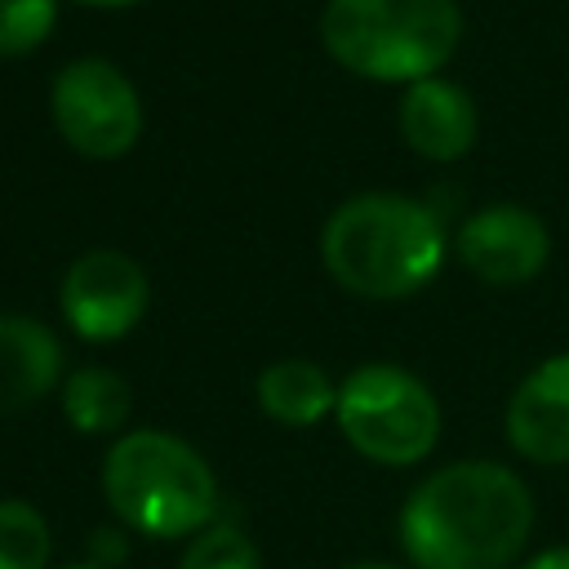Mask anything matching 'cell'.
Here are the masks:
<instances>
[{
    "label": "cell",
    "instance_id": "cell-1",
    "mask_svg": "<svg viewBox=\"0 0 569 569\" xmlns=\"http://www.w3.org/2000/svg\"><path fill=\"white\" fill-rule=\"evenodd\" d=\"M529 529L533 498L498 462H449L400 507V542L418 569H507Z\"/></svg>",
    "mask_w": 569,
    "mask_h": 569
},
{
    "label": "cell",
    "instance_id": "cell-2",
    "mask_svg": "<svg viewBox=\"0 0 569 569\" xmlns=\"http://www.w3.org/2000/svg\"><path fill=\"white\" fill-rule=\"evenodd\" d=\"M320 258L329 276L360 298H405L440 271L445 227L431 204L373 191L329 213Z\"/></svg>",
    "mask_w": 569,
    "mask_h": 569
},
{
    "label": "cell",
    "instance_id": "cell-3",
    "mask_svg": "<svg viewBox=\"0 0 569 569\" xmlns=\"http://www.w3.org/2000/svg\"><path fill=\"white\" fill-rule=\"evenodd\" d=\"M462 36L453 0H329L325 49L365 80L418 84L449 62Z\"/></svg>",
    "mask_w": 569,
    "mask_h": 569
},
{
    "label": "cell",
    "instance_id": "cell-4",
    "mask_svg": "<svg viewBox=\"0 0 569 569\" xmlns=\"http://www.w3.org/2000/svg\"><path fill=\"white\" fill-rule=\"evenodd\" d=\"M102 493L120 525L147 538H187L218 507L209 462L169 431H124L102 458Z\"/></svg>",
    "mask_w": 569,
    "mask_h": 569
},
{
    "label": "cell",
    "instance_id": "cell-5",
    "mask_svg": "<svg viewBox=\"0 0 569 569\" xmlns=\"http://www.w3.org/2000/svg\"><path fill=\"white\" fill-rule=\"evenodd\" d=\"M338 427L347 445L382 467H409L436 449L440 405L422 378L396 365H365L338 387Z\"/></svg>",
    "mask_w": 569,
    "mask_h": 569
},
{
    "label": "cell",
    "instance_id": "cell-6",
    "mask_svg": "<svg viewBox=\"0 0 569 569\" xmlns=\"http://www.w3.org/2000/svg\"><path fill=\"white\" fill-rule=\"evenodd\" d=\"M49 107H53L58 133L80 156H93V160L124 156L138 142V129H142L138 93L124 80V71L111 67L107 58L67 62L53 80Z\"/></svg>",
    "mask_w": 569,
    "mask_h": 569
},
{
    "label": "cell",
    "instance_id": "cell-7",
    "mask_svg": "<svg viewBox=\"0 0 569 569\" xmlns=\"http://www.w3.org/2000/svg\"><path fill=\"white\" fill-rule=\"evenodd\" d=\"M147 311V276L116 249L80 253L62 276V316L89 342L124 338Z\"/></svg>",
    "mask_w": 569,
    "mask_h": 569
},
{
    "label": "cell",
    "instance_id": "cell-8",
    "mask_svg": "<svg viewBox=\"0 0 569 569\" xmlns=\"http://www.w3.org/2000/svg\"><path fill=\"white\" fill-rule=\"evenodd\" d=\"M551 236L525 204H489L458 231V258L489 284H525L542 271Z\"/></svg>",
    "mask_w": 569,
    "mask_h": 569
},
{
    "label": "cell",
    "instance_id": "cell-9",
    "mask_svg": "<svg viewBox=\"0 0 569 569\" xmlns=\"http://www.w3.org/2000/svg\"><path fill=\"white\" fill-rule=\"evenodd\" d=\"M507 440L529 462H569V351L542 360L507 405Z\"/></svg>",
    "mask_w": 569,
    "mask_h": 569
},
{
    "label": "cell",
    "instance_id": "cell-10",
    "mask_svg": "<svg viewBox=\"0 0 569 569\" xmlns=\"http://www.w3.org/2000/svg\"><path fill=\"white\" fill-rule=\"evenodd\" d=\"M400 133L427 160H458L476 142V102L449 80H418L400 102Z\"/></svg>",
    "mask_w": 569,
    "mask_h": 569
},
{
    "label": "cell",
    "instance_id": "cell-11",
    "mask_svg": "<svg viewBox=\"0 0 569 569\" xmlns=\"http://www.w3.org/2000/svg\"><path fill=\"white\" fill-rule=\"evenodd\" d=\"M62 347L49 325L31 316H0V418L53 391Z\"/></svg>",
    "mask_w": 569,
    "mask_h": 569
},
{
    "label": "cell",
    "instance_id": "cell-12",
    "mask_svg": "<svg viewBox=\"0 0 569 569\" xmlns=\"http://www.w3.org/2000/svg\"><path fill=\"white\" fill-rule=\"evenodd\" d=\"M258 405L284 427H311L338 409V387L311 360H276L258 373Z\"/></svg>",
    "mask_w": 569,
    "mask_h": 569
},
{
    "label": "cell",
    "instance_id": "cell-13",
    "mask_svg": "<svg viewBox=\"0 0 569 569\" xmlns=\"http://www.w3.org/2000/svg\"><path fill=\"white\" fill-rule=\"evenodd\" d=\"M129 405H133L129 400V382L120 373H111V369H76L62 382V413L84 436H102V431L124 427Z\"/></svg>",
    "mask_w": 569,
    "mask_h": 569
},
{
    "label": "cell",
    "instance_id": "cell-14",
    "mask_svg": "<svg viewBox=\"0 0 569 569\" xmlns=\"http://www.w3.org/2000/svg\"><path fill=\"white\" fill-rule=\"evenodd\" d=\"M49 520L22 498H0V569H49Z\"/></svg>",
    "mask_w": 569,
    "mask_h": 569
},
{
    "label": "cell",
    "instance_id": "cell-15",
    "mask_svg": "<svg viewBox=\"0 0 569 569\" xmlns=\"http://www.w3.org/2000/svg\"><path fill=\"white\" fill-rule=\"evenodd\" d=\"M178 569H262L258 547L249 542L244 529L236 525H209L191 538V547L182 551Z\"/></svg>",
    "mask_w": 569,
    "mask_h": 569
},
{
    "label": "cell",
    "instance_id": "cell-16",
    "mask_svg": "<svg viewBox=\"0 0 569 569\" xmlns=\"http://www.w3.org/2000/svg\"><path fill=\"white\" fill-rule=\"evenodd\" d=\"M58 22V0H0V53H31Z\"/></svg>",
    "mask_w": 569,
    "mask_h": 569
},
{
    "label": "cell",
    "instance_id": "cell-17",
    "mask_svg": "<svg viewBox=\"0 0 569 569\" xmlns=\"http://www.w3.org/2000/svg\"><path fill=\"white\" fill-rule=\"evenodd\" d=\"M520 569H569V547H551V551H542V556L525 560Z\"/></svg>",
    "mask_w": 569,
    "mask_h": 569
},
{
    "label": "cell",
    "instance_id": "cell-18",
    "mask_svg": "<svg viewBox=\"0 0 569 569\" xmlns=\"http://www.w3.org/2000/svg\"><path fill=\"white\" fill-rule=\"evenodd\" d=\"M342 569H400V565H387V560H356V565H342Z\"/></svg>",
    "mask_w": 569,
    "mask_h": 569
},
{
    "label": "cell",
    "instance_id": "cell-19",
    "mask_svg": "<svg viewBox=\"0 0 569 569\" xmlns=\"http://www.w3.org/2000/svg\"><path fill=\"white\" fill-rule=\"evenodd\" d=\"M80 4H93V9H120V4H138V0H80Z\"/></svg>",
    "mask_w": 569,
    "mask_h": 569
},
{
    "label": "cell",
    "instance_id": "cell-20",
    "mask_svg": "<svg viewBox=\"0 0 569 569\" xmlns=\"http://www.w3.org/2000/svg\"><path fill=\"white\" fill-rule=\"evenodd\" d=\"M67 569H107V565H98V560H89V565H67Z\"/></svg>",
    "mask_w": 569,
    "mask_h": 569
}]
</instances>
